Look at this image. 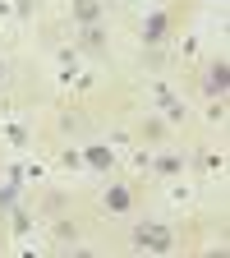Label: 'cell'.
<instances>
[{"label": "cell", "mask_w": 230, "mask_h": 258, "mask_svg": "<svg viewBox=\"0 0 230 258\" xmlns=\"http://www.w3.org/2000/svg\"><path fill=\"white\" fill-rule=\"evenodd\" d=\"M102 42H106L102 28H88V32H83V46H88V51H102Z\"/></svg>", "instance_id": "obj_1"}, {"label": "cell", "mask_w": 230, "mask_h": 258, "mask_svg": "<svg viewBox=\"0 0 230 258\" xmlns=\"http://www.w3.org/2000/svg\"><path fill=\"white\" fill-rule=\"evenodd\" d=\"M207 88H212V92H221V88H225V64H221V60L212 64V79H207Z\"/></svg>", "instance_id": "obj_2"}, {"label": "cell", "mask_w": 230, "mask_h": 258, "mask_svg": "<svg viewBox=\"0 0 230 258\" xmlns=\"http://www.w3.org/2000/svg\"><path fill=\"white\" fill-rule=\"evenodd\" d=\"M161 32H166V19H152L147 23V42H161Z\"/></svg>", "instance_id": "obj_3"}]
</instances>
